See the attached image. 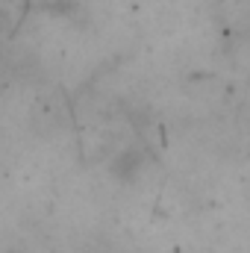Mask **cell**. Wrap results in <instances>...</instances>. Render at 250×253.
Wrapping results in <instances>:
<instances>
[{"mask_svg": "<svg viewBox=\"0 0 250 253\" xmlns=\"http://www.w3.org/2000/svg\"><path fill=\"white\" fill-rule=\"evenodd\" d=\"M141 165H144L141 150L138 147H126V150H121L115 156V162H112V177L115 180H135L138 171H141Z\"/></svg>", "mask_w": 250, "mask_h": 253, "instance_id": "6da1fadb", "label": "cell"}]
</instances>
